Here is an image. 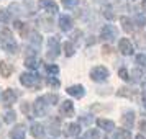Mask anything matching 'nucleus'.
I'll list each match as a JSON object with an SVG mask.
<instances>
[{"instance_id": "nucleus-1", "label": "nucleus", "mask_w": 146, "mask_h": 139, "mask_svg": "<svg viewBox=\"0 0 146 139\" xmlns=\"http://www.w3.org/2000/svg\"><path fill=\"white\" fill-rule=\"evenodd\" d=\"M0 43L5 47V51L8 53H17V43L13 40V34L8 28H2L0 30Z\"/></svg>"}, {"instance_id": "nucleus-2", "label": "nucleus", "mask_w": 146, "mask_h": 139, "mask_svg": "<svg viewBox=\"0 0 146 139\" xmlns=\"http://www.w3.org/2000/svg\"><path fill=\"white\" fill-rule=\"evenodd\" d=\"M20 84L28 88H36V87H40V75L38 74H21Z\"/></svg>"}, {"instance_id": "nucleus-3", "label": "nucleus", "mask_w": 146, "mask_h": 139, "mask_svg": "<svg viewBox=\"0 0 146 139\" xmlns=\"http://www.w3.org/2000/svg\"><path fill=\"white\" fill-rule=\"evenodd\" d=\"M108 69L104 66H97L94 67L92 70H90V79L94 80V82H105L107 79H108Z\"/></svg>"}, {"instance_id": "nucleus-4", "label": "nucleus", "mask_w": 146, "mask_h": 139, "mask_svg": "<svg viewBox=\"0 0 146 139\" xmlns=\"http://www.w3.org/2000/svg\"><path fill=\"white\" fill-rule=\"evenodd\" d=\"M48 47H49V51H48V56H49L51 59H56V57L59 56V51L62 49V46L59 44V40H58V36H53V38H49V41H48Z\"/></svg>"}, {"instance_id": "nucleus-5", "label": "nucleus", "mask_w": 146, "mask_h": 139, "mask_svg": "<svg viewBox=\"0 0 146 139\" xmlns=\"http://www.w3.org/2000/svg\"><path fill=\"white\" fill-rule=\"evenodd\" d=\"M100 36H102L104 41H113L118 36V31H117V28L113 25H105L102 28V31H100Z\"/></svg>"}, {"instance_id": "nucleus-6", "label": "nucleus", "mask_w": 146, "mask_h": 139, "mask_svg": "<svg viewBox=\"0 0 146 139\" xmlns=\"http://www.w3.org/2000/svg\"><path fill=\"white\" fill-rule=\"evenodd\" d=\"M48 106H49V103L46 101V98L44 97H40V98L35 101V113L38 116H44L48 111Z\"/></svg>"}, {"instance_id": "nucleus-7", "label": "nucleus", "mask_w": 146, "mask_h": 139, "mask_svg": "<svg viewBox=\"0 0 146 139\" xmlns=\"http://www.w3.org/2000/svg\"><path fill=\"white\" fill-rule=\"evenodd\" d=\"M118 51L123 54V56H131L133 54V44L130 43L128 38H121V40L118 41Z\"/></svg>"}, {"instance_id": "nucleus-8", "label": "nucleus", "mask_w": 146, "mask_h": 139, "mask_svg": "<svg viewBox=\"0 0 146 139\" xmlns=\"http://www.w3.org/2000/svg\"><path fill=\"white\" fill-rule=\"evenodd\" d=\"M59 113L62 116H66V118L74 116V103L71 100H64V103L59 106Z\"/></svg>"}, {"instance_id": "nucleus-9", "label": "nucleus", "mask_w": 146, "mask_h": 139, "mask_svg": "<svg viewBox=\"0 0 146 139\" xmlns=\"http://www.w3.org/2000/svg\"><path fill=\"white\" fill-rule=\"evenodd\" d=\"M30 131H31V136L35 139H44V126L41 123H33Z\"/></svg>"}, {"instance_id": "nucleus-10", "label": "nucleus", "mask_w": 146, "mask_h": 139, "mask_svg": "<svg viewBox=\"0 0 146 139\" xmlns=\"http://www.w3.org/2000/svg\"><path fill=\"white\" fill-rule=\"evenodd\" d=\"M17 92L15 90H12V88H7V90H3V95H2V98H3V103L5 105H13L15 101H17Z\"/></svg>"}, {"instance_id": "nucleus-11", "label": "nucleus", "mask_w": 146, "mask_h": 139, "mask_svg": "<svg viewBox=\"0 0 146 139\" xmlns=\"http://www.w3.org/2000/svg\"><path fill=\"white\" fill-rule=\"evenodd\" d=\"M25 129H27V128H25L23 125L15 126L13 129L10 131V138H12V139H25V134H27Z\"/></svg>"}, {"instance_id": "nucleus-12", "label": "nucleus", "mask_w": 146, "mask_h": 139, "mask_svg": "<svg viewBox=\"0 0 146 139\" xmlns=\"http://www.w3.org/2000/svg\"><path fill=\"white\" fill-rule=\"evenodd\" d=\"M71 97H76V98H82L84 95H86V90H84V87L82 85H72V87H69L66 90Z\"/></svg>"}, {"instance_id": "nucleus-13", "label": "nucleus", "mask_w": 146, "mask_h": 139, "mask_svg": "<svg viewBox=\"0 0 146 139\" xmlns=\"http://www.w3.org/2000/svg\"><path fill=\"white\" fill-rule=\"evenodd\" d=\"M97 126H99L100 129H104V131L110 132L115 129V123L113 121H110V119H104V118H99L97 119Z\"/></svg>"}, {"instance_id": "nucleus-14", "label": "nucleus", "mask_w": 146, "mask_h": 139, "mask_svg": "<svg viewBox=\"0 0 146 139\" xmlns=\"http://www.w3.org/2000/svg\"><path fill=\"white\" fill-rule=\"evenodd\" d=\"M72 18L71 16H67V15H62L59 18V28L62 30V31H69L71 28H72Z\"/></svg>"}, {"instance_id": "nucleus-15", "label": "nucleus", "mask_w": 146, "mask_h": 139, "mask_svg": "<svg viewBox=\"0 0 146 139\" xmlns=\"http://www.w3.org/2000/svg\"><path fill=\"white\" fill-rule=\"evenodd\" d=\"M80 132V126L77 123H71V125L66 126V131H64V136L71 138V136H79Z\"/></svg>"}, {"instance_id": "nucleus-16", "label": "nucleus", "mask_w": 146, "mask_h": 139, "mask_svg": "<svg viewBox=\"0 0 146 139\" xmlns=\"http://www.w3.org/2000/svg\"><path fill=\"white\" fill-rule=\"evenodd\" d=\"M40 7L46 8V12H49V13H56L58 12V5L53 0H40Z\"/></svg>"}, {"instance_id": "nucleus-17", "label": "nucleus", "mask_w": 146, "mask_h": 139, "mask_svg": "<svg viewBox=\"0 0 146 139\" xmlns=\"http://www.w3.org/2000/svg\"><path fill=\"white\" fill-rule=\"evenodd\" d=\"M12 72H13V67L10 64H7L5 61H0V75L2 77H10Z\"/></svg>"}, {"instance_id": "nucleus-18", "label": "nucleus", "mask_w": 146, "mask_h": 139, "mask_svg": "<svg viewBox=\"0 0 146 139\" xmlns=\"http://www.w3.org/2000/svg\"><path fill=\"white\" fill-rule=\"evenodd\" d=\"M121 123L126 126V128H131L133 123H135V111H126L123 116H121Z\"/></svg>"}, {"instance_id": "nucleus-19", "label": "nucleus", "mask_w": 146, "mask_h": 139, "mask_svg": "<svg viewBox=\"0 0 146 139\" xmlns=\"http://www.w3.org/2000/svg\"><path fill=\"white\" fill-rule=\"evenodd\" d=\"M49 131H51V134L53 136H59V119L58 118H53L51 121H49Z\"/></svg>"}, {"instance_id": "nucleus-20", "label": "nucleus", "mask_w": 146, "mask_h": 139, "mask_svg": "<svg viewBox=\"0 0 146 139\" xmlns=\"http://www.w3.org/2000/svg\"><path fill=\"white\" fill-rule=\"evenodd\" d=\"M120 23L123 25V30H125L126 33H133V21L128 16H121L120 18Z\"/></svg>"}, {"instance_id": "nucleus-21", "label": "nucleus", "mask_w": 146, "mask_h": 139, "mask_svg": "<svg viewBox=\"0 0 146 139\" xmlns=\"http://www.w3.org/2000/svg\"><path fill=\"white\" fill-rule=\"evenodd\" d=\"M28 36V40H30V43H31V44H35V46H40L41 44V34H38L36 33V31H31V33L30 34H27Z\"/></svg>"}, {"instance_id": "nucleus-22", "label": "nucleus", "mask_w": 146, "mask_h": 139, "mask_svg": "<svg viewBox=\"0 0 146 139\" xmlns=\"http://www.w3.org/2000/svg\"><path fill=\"white\" fill-rule=\"evenodd\" d=\"M115 139H131V131L130 129H117Z\"/></svg>"}, {"instance_id": "nucleus-23", "label": "nucleus", "mask_w": 146, "mask_h": 139, "mask_svg": "<svg viewBox=\"0 0 146 139\" xmlns=\"http://www.w3.org/2000/svg\"><path fill=\"white\" fill-rule=\"evenodd\" d=\"M25 66H27L28 69H31V70L38 69V61H36V57H35V56H28L27 59H25Z\"/></svg>"}, {"instance_id": "nucleus-24", "label": "nucleus", "mask_w": 146, "mask_h": 139, "mask_svg": "<svg viewBox=\"0 0 146 139\" xmlns=\"http://www.w3.org/2000/svg\"><path fill=\"white\" fill-rule=\"evenodd\" d=\"M62 51H64V54H66L67 57L74 56V44L72 43H69V41H66V43L62 44Z\"/></svg>"}, {"instance_id": "nucleus-25", "label": "nucleus", "mask_w": 146, "mask_h": 139, "mask_svg": "<svg viewBox=\"0 0 146 139\" xmlns=\"http://www.w3.org/2000/svg\"><path fill=\"white\" fill-rule=\"evenodd\" d=\"M136 64H138L139 69H143V70H146V54H138L136 56Z\"/></svg>"}, {"instance_id": "nucleus-26", "label": "nucleus", "mask_w": 146, "mask_h": 139, "mask_svg": "<svg viewBox=\"0 0 146 139\" xmlns=\"http://www.w3.org/2000/svg\"><path fill=\"white\" fill-rule=\"evenodd\" d=\"M84 139H100V132L97 131V129H89V131L86 132Z\"/></svg>"}, {"instance_id": "nucleus-27", "label": "nucleus", "mask_w": 146, "mask_h": 139, "mask_svg": "<svg viewBox=\"0 0 146 139\" xmlns=\"http://www.w3.org/2000/svg\"><path fill=\"white\" fill-rule=\"evenodd\" d=\"M15 118H17V116H15V111H10V110H8V111H5V115H3V121H5L7 125L13 123Z\"/></svg>"}, {"instance_id": "nucleus-28", "label": "nucleus", "mask_w": 146, "mask_h": 139, "mask_svg": "<svg viewBox=\"0 0 146 139\" xmlns=\"http://www.w3.org/2000/svg\"><path fill=\"white\" fill-rule=\"evenodd\" d=\"M61 3H62L64 8H74V7H77L79 0H61Z\"/></svg>"}, {"instance_id": "nucleus-29", "label": "nucleus", "mask_w": 146, "mask_h": 139, "mask_svg": "<svg viewBox=\"0 0 146 139\" xmlns=\"http://www.w3.org/2000/svg\"><path fill=\"white\" fill-rule=\"evenodd\" d=\"M46 70H48V74H53V75H56V74L59 72V67L58 66H54V64H46Z\"/></svg>"}, {"instance_id": "nucleus-30", "label": "nucleus", "mask_w": 146, "mask_h": 139, "mask_svg": "<svg viewBox=\"0 0 146 139\" xmlns=\"http://www.w3.org/2000/svg\"><path fill=\"white\" fill-rule=\"evenodd\" d=\"M8 20H10V16H8L7 10L0 8V23H8Z\"/></svg>"}, {"instance_id": "nucleus-31", "label": "nucleus", "mask_w": 146, "mask_h": 139, "mask_svg": "<svg viewBox=\"0 0 146 139\" xmlns=\"http://www.w3.org/2000/svg\"><path fill=\"white\" fill-rule=\"evenodd\" d=\"M44 98H46V101L49 103V105H56V101H58V95L56 93H49V95H44Z\"/></svg>"}, {"instance_id": "nucleus-32", "label": "nucleus", "mask_w": 146, "mask_h": 139, "mask_svg": "<svg viewBox=\"0 0 146 139\" xmlns=\"http://www.w3.org/2000/svg\"><path fill=\"white\" fill-rule=\"evenodd\" d=\"M118 75H120V77H121L123 80H126V82H130V75H128V70H126L125 67H121V69L118 70Z\"/></svg>"}, {"instance_id": "nucleus-33", "label": "nucleus", "mask_w": 146, "mask_h": 139, "mask_svg": "<svg viewBox=\"0 0 146 139\" xmlns=\"http://www.w3.org/2000/svg\"><path fill=\"white\" fill-rule=\"evenodd\" d=\"M46 84H48L49 87H53V88H58V87H59V82L54 79V77H48V79H46Z\"/></svg>"}, {"instance_id": "nucleus-34", "label": "nucleus", "mask_w": 146, "mask_h": 139, "mask_svg": "<svg viewBox=\"0 0 146 139\" xmlns=\"http://www.w3.org/2000/svg\"><path fill=\"white\" fill-rule=\"evenodd\" d=\"M118 95L120 97H128V98H130V97H133V92L131 90H128V88H120Z\"/></svg>"}, {"instance_id": "nucleus-35", "label": "nucleus", "mask_w": 146, "mask_h": 139, "mask_svg": "<svg viewBox=\"0 0 146 139\" xmlns=\"http://www.w3.org/2000/svg\"><path fill=\"white\" fill-rule=\"evenodd\" d=\"M136 41H138V46L139 47H146V38H145V36L138 34V36H136Z\"/></svg>"}, {"instance_id": "nucleus-36", "label": "nucleus", "mask_w": 146, "mask_h": 139, "mask_svg": "<svg viewBox=\"0 0 146 139\" xmlns=\"http://www.w3.org/2000/svg\"><path fill=\"white\" fill-rule=\"evenodd\" d=\"M104 15H105V18H108V20H112L113 16H115V15L112 13V8H110V7H105V8H104Z\"/></svg>"}, {"instance_id": "nucleus-37", "label": "nucleus", "mask_w": 146, "mask_h": 139, "mask_svg": "<svg viewBox=\"0 0 146 139\" xmlns=\"http://www.w3.org/2000/svg\"><path fill=\"white\" fill-rule=\"evenodd\" d=\"M136 21H138V26H145L146 25V18L143 15H138V16H136Z\"/></svg>"}, {"instance_id": "nucleus-38", "label": "nucleus", "mask_w": 146, "mask_h": 139, "mask_svg": "<svg viewBox=\"0 0 146 139\" xmlns=\"http://www.w3.org/2000/svg\"><path fill=\"white\" fill-rule=\"evenodd\" d=\"M21 111L27 113L28 118H31V115H30V106H28V103H23V105H21Z\"/></svg>"}, {"instance_id": "nucleus-39", "label": "nucleus", "mask_w": 146, "mask_h": 139, "mask_svg": "<svg viewBox=\"0 0 146 139\" xmlns=\"http://www.w3.org/2000/svg\"><path fill=\"white\" fill-rule=\"evenodd\" d=\"M131 75L135 77L133 80H138V79H139V75H141V70H133V72H131Z\"/></svg>"}, {"instance_id": "nucleus-40", "label": "nucleus", "mask_w": 146, "mask_h": 139, "mask_svg": "<svg viewBox=\"0 0 146 139\" xmlns=\"http://www.w3.org/2000/svg\"><path fill=\"white\" fill-rule=\"evenodd\" d=\"M141 103L146 108V90H143V93H141Z\"/></svg>"}, {"instance_id": "nucleus-41", "label": "nucleus", "mask_w": 146, "mask_h": 139, "mask_svg": "<svg viewBox=\"0 0 146 139\" xmlns=\"http://www.w3.org/2000/svg\"><path fill=\"white\" fill-rule=\"evenodd\" d=\"M139 129L143 132H146V121H141V123H139Z\"/></svg>"}, {"instance_id": "nucleus-42", "label": "nucleus", "mask_w": 146, "mask_h": 139, "mask_svg": "<svg viewBox=\"0 0 146 139\" xmlns=\"http://www.w3.org/2000/svg\"><path fill=\"white\" fill-rule=\"evenodd\" d=\"M141 10L146 13V0H143V3H141Z\"/></svg>"}, {"instance_id": "nucleus-43", "label": "nucleus", "mask_w": 146, "mask_h": 139, "mask_svg": "<svg viewBox=\"0 0 146 139\" xmlns=\"http://www.w3.org/2000/svg\"><path fill=\"white\" fill-rule=\"evenodd\" d=\"M136 139H145V136H143V134H138V136H136Z\"/></svg>"}]
</instances>
